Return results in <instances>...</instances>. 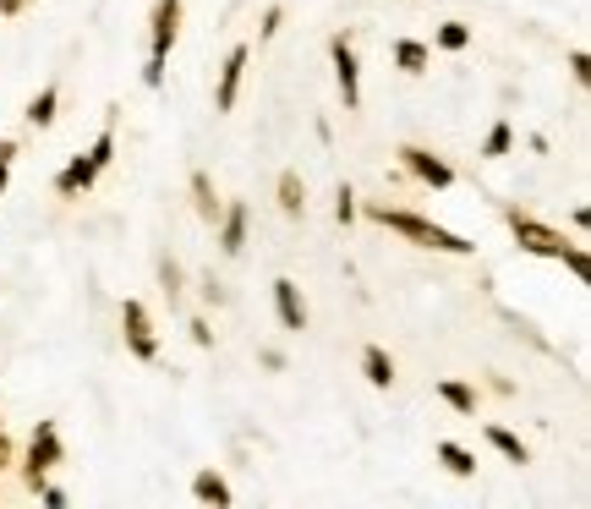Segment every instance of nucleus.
Masks as SVG:
<instances>
[{
	"instance_id": "nucleus-1",
	"label": "nucleus",
	"mask_w": 591,
	"mask_h": 509,
	"mask_svg": "<svg viewBox=\"0 0 591 509\" xmlns=\"http://www.w3.org/2000/svg\"><path fill=\"white\" fill-rule=\"evenodd\" d=\"M367 219H378L384 230H394V236H405V241H416V247L449 252V258H466V252H477V241H466L460 230H444V225H433V219L405 214V208H389V203H367Z\"/></svg>"
},
{
	"instance_id": "nucleus-2",
	"label": "nucleus",
	"mask_w": 591,
	"mask_h": 509,
	"mask_svg": "<svg viewBox=\"0 0 591 509\" xmlns=\"http://www.w3.org/2000/svg\"><path fill=\"white\" fill-rule=\"evenodd\" d=\"M110 159H115V110L104 115V132L61 170V176H55V192H61V198H83V192L104 176V165H110Z\"/></svg>"
},
{
	"instance_id": "nucleus-3",
	"label": "nucleus",
	"mask_w": 591,
	"mask_h": 509,
	"mask_svg": "<svg viewBox=\"0 0 591 509\" xmlns=\"http://www.w3.org/2000/svg\"><path fill=\"white\" fill-rule=\"evenodd\" d=\"M176 33H181V0H154V22H148V66H143L148 88L165 83V61H170Z\"/></svg>"
},
{
	"instance_id": "nucleus-4",
	"label": "nucleus",
	"mask_w": 591,
	"mask_h": 509,
	"mask_svg": "<svg viewBox=\"0 0 591 509\" xmlns=\"http://www.w3.org/2000/svg\"><path fill=\"white\" fill-rule=\"evenodd\" d=\"M509 236H515V247L531 252V258H559L564 263L575 252V241L564 236V230L542 225L537 214H520V208H509Z\"/></svg>"
},
{
	"instance_id": "nucleus-5",
	"label": "nucleus",
	"mask_w": 591,
	"mask_h": 509,
	"mask_svg": "<svg viewBox=\"0 0 591 509\" xmlns=\"http://www.w3.org/2000/svg\"><path fill=\"white\" fill-rule=\"evenodd\" d=\"M61 466V433H55V422H39L33 427V438H28V460H22V482L28 488H39L50 471Z\"/></svg>"
},
{
	"instance_id": "nucleus-6",
	"label": "nucleus",
	"mask_w": 591,
	"mask_h": 509,
	"mask_svg": "<svg viewBox=\"0 0 591 509\" xmlns=\"http://www.w3.org/2000/svg\"><path fill=\"white\" fill-rule=\"evenodd\" d=\"M121 334H126V351L137 362H159V334H154V318H148L143 302H121Z\"/></svg>"
},
{
	"instance_id": "nucleus-7",
	"label": "nucleus",
	"mask_w": 591,
	"mask_h": 509,
	"mask_svg": "<svg viewBox=\"0 0 591 509\" xmlns=\"http://www.w3.org/2000/svg\"><path fill=\"white\" fill-rule=\"evenodd\" d=\"M329 61H334V83H340L345 110H356V104H362V66H356V44H351V33H334Z\"/></svg>"
},
{
	"instance_id": "nucleus-8",
	"label": "nucleus",
	"mask_w": 591,
	"mask_h": 509,
	"mask_svg": "<svg viewBox=\"0 0 591 509\" xmlns=\"http://www.w3.org/2000/svg\"><path fill=\"white\" fill-rule=\"evenodd\" d=\"M400 165L411 170V176L422 181V187H438V192L455 187V170H449V159H438L433 148H416V143H411V148H400Z\"/></svg>"
},
{
	"instance_id": "nucleus-9",
	"label": "nucleus",
	"mask_w": 591,
	"mask_h": 509,
	"mask_svg": "<svg viewBox=\"0 0 591 509\" xmlns=\"http://www.w3.org/2000/svg\"><path fill=\"white\" fill-rule=\"evenodd\" d=\"M247 61H252V50H247V44H236V50L225 55V66H219V83H214V110H219V115L236 110V94H241V77H247Z\"/></svg>"
},
{
	"instance_id": "nucleus-10",
	"label": "nucleus",
	"mask_w": 591,
	"mask_h": 509,
	"mask_svg": "<svg viewBox=\"0 0 591 509\" xmlns=\"http://www.w3.org/2000/svg\"><path fill=\"white\" fill-rule=\"evenodd\" d=\"M274 312H280V323L291 334L307 329V302H301V285L296 280H274Z\"/></svg>"
},
{
	"instance_id": "nucleus-11",
	"label": "nucleus",
	"mask_w": 591,
	"mask_h": 509,
	"mask_svg": "<svg viewBox=\"0 0 591 509\" xmlns=\"http://www.w3.org/2000/svg\"><path fill=\"white\" fill-rule=\"evenodd\" d=\"M219 252H230L236 258L241 247H247V203H230V208H219Z\"/></svg>"
},
{
	"instance_id": "nucleus-12",
	"label": "nucleus",
	"mask_w": 591,
	"mask_h": 509,
	"mask_svg": "<svg viewBox=\"0 0 591 509\" xmlns=\"http://www.w3.org/2000/svg\"><path fill=\"white\" fill-rule=\"evenodd\" d=\"M192 499L197 504H214V509H230V504H236V493H230V482L208 466V471H197V477H192Z\"/></svg>"
},
{
	"instance_id": "nucleus-13",
	"label": "nucleus",
	"mask_w": 591,
	"mask_h": 509,
	"mask_svg": "<svg viewBox=\"0 0 591 509\" xmlns=\"http://www.w3.org/2000/svg\"><path fill=\"white\" fill-rule=\"evenodd\" d=\"M433 395L444 400L449 411H460V416H477V384H466V378H438V384H433Z\"/></svg>"
},
{
	"instance_id": "nucleus-14",
	"label": "nucleus",
	"mask_w": 591,
	"mask_h": 509,
	"mask_svg": "<svg viewBox=\"0 0 591 509\" xmlns=\"http://www.w3.org/2000/svg\"><path fill=\"white\" fill-rule=\"evenodd\" d=\"M389 55H394V66H400L405 77H422L427 66H433V50H427L422 39H394V44H389Z\"/></svg>"
},
{
	"instance_id": "nucleus-15",
	"label": "nucleus",
	"mask_w": 591,
	"mask_h": 509,
	"mask_svg": "<svg viewBox=\"0 0 591 509\" xmlns=\"http://www.w3.org/2000/svg\"><path fill=\"white\" fill-rule=\"evenodd\" d=\"M362 378L373 389H389L394 384V356L384 351V345H367V351H362Z\"/></svg>"
},
{
	"instance_id": "nucleus-16",
	"label": "nucleus",
	"mask_w": 591,
	"mask_h": 509,
	"mask_svg": "<svg viewBox=\"0 0 591 509\" xmlns=\"http://www.w3.org/2000/svg\"><path fill=\"white\" fill-rule=\"evenodd\" d=\"M482 438H488V444L498 449V455H504L509 460V466H526V460H531V449L526 444H520V438L515 433H509V427H498V422H488V427H482Z\"/></svg>"
},
{
	"instance_id": "nucleus-17",
	"label": "nucleus",
	"mask_w": 591,
	"mask_h": 509,
	"mask_svg": "<svg viewBox=\"0 0 591 509\" xmlns=\"http://www.w3.org/2000/svg\"><path fill=\"white\" fill-rule=\"evenodd\" d=\"M55 110H61V88H55V83H44L39 94L28 99V110H22V121H28V126H50V121H55Z\"/></svg>"
},
{
	"instance_id": "nucleus-18",
	"label": "nucleus",
	"mask_w": 591,
	"mask_h": 509,
	"mask_svg": "<svg viewBox=\"0 0 591 509\" xmlns=\"http://www.w3.org/2000/svg\"><path fill=\"white\" fill-rule=\"evenodd\" d=\"M438 460H444L455 477H477V455H471L466 444H455V438H444V444H438Z\"/></svg>"
},
{
	"instance_id": "nucleus-19",
	"label": "nucleus",
	"mask_w": 591,
	"mask_h": 509,
	"mask_svg": "<svg viewBox=\"0 0 591 509\" xmlns=\"http://www.w3.org/2000/svg\"><path fill=\"white\" fill-rule=\"evenodd\" d=\"M280 208H285V214H301V208H307V181H301L296 176V170H285V176H280Z\"/></svg>"
},
{
	"instance_id": "nucleus-20",
	"label": "nucleus",
	"mask_w": 591,
	"mask_h": 509,
	"mask_svg": "<svg viewBox=\"0 0 591 509\" xmlns=\"http://www.w3.org/2000/svg\"><path fill=\"white\" fill-rule=\"evenodd\" d=\"M192 198H197V214H203V219H208V225H214V219H219V208H225V203H219L214 181H208V176H203V170H197V176H192Z\"/></svg>"
},
{
	"instance_id": "nucleus-21",
	"label": "nucleus",
	"mask_w": 591,
	"mask_h": 509,
	"mask_svg": "<svg viewBox=\"0 0 591 509\" xmlns=\"http://www.w3.org/2000/svg\"><path fill=\"white\" fill-rule=\"evenodd\" d=\"M433 44L455 55V50H466V44H471V28H466V22H438V28H433Z\"/></svg>"
},
{
	"instance_id": "nucleus-22",
	"label": "nucleus",
	"mask_w": 591,
	"mask_h": 509,
	"mask_svg": "<svg viewBox=\"0 0 591 509\" xmlns=\"http://www.w3.org/2000/svg\"><path fill=\"white\" fill-rule=\"evenodd\" d=\"M509 148H515V126H509V121H493L488 143H482V159H504Z\"/></svg>"
},
{
	"instance_id": "nucleus-23",
	"label": "nucleus",
	"mask_w": 591,
	"mask_h": 509,
	"mask_svg": "<svg viewBox=\"0 0 591 509\" xmlns=\"http://www.w3.org/2000/svg\"><path fill=\"white\" fill-rule=\"evenodd\" d=\"M11 159H17V137H0V198H6V181H11Z\"/></svg>"
},
{
	"instance_id": "nucleus-24",
	"label": "nucleus",
	"mask_w": 591,
	"mask_h": 509,
	"mask_svg": "<svg viewBox=\"0 0 591 509\" xmlns=\"http://www.w3.org/2000/svg\"><path fill=\"white\" fill-rule=\"evenodd\" d=\"M334 219H340V225H351V219H356V192L351 187L334 192Z\"/></svg>"
},
{
	"instance_id": "nucleus-25",
	"label": "nucleus",
	"mask_w": 591,
	"mask_h": 509,
	"mask_svg": "<svg viewBox=\"0 0 591 509\" xmlns=\"http://www.w3.org/2000/svg\"><path fill=\"white\" fill-rule=\"evenodd\" d=\"M159 280H165V296L176 302V296H181V269H176V263H159Z\"/></svg>"
},
{
	"instance_id": "nucleus-26",
	"label": "nucleus",
	"mask_w": 591,
	"mask_h": 509,
	"mask_svg": "<svg viewBox=\"0 0 591 509\" xmlns=\"http://www.w3.org/2000/svg\"><path fill=\"white\" fill-rule=\"evenodd\" d=\"M570 72H575V83H581V88L591 83V55H586V50H575V55H570Z\"/></svg>"
},
{
	"instance_id": "nucleus-27",
	"label": "nucleus",
	"mask_w": 591,
	"mask_h": 509,
	"mask_svg": "<svg viewBox=\"0 0 591 509\" xmlns=\"http://www.w3.org/2000/svg\"><path fill=\"white\" fill-rule=\"evenodd\" d=\"M280 22H285V11L269 6V11H263V28H258V33H263V39H274V33H280Z\"/></svg>"
},
{
	"instance_id": "nucleus-28",
	"label": "nucleus",
	"mask_w": 591,
	"mask_h": 509,
	"mask_svg": "<svg viewBox=\"0 0 591 509\" xmlns=\"http://www.w3.org/2000/svg\"><path fill=\"white\" fill-rule=\"evenodd\" d=\"M564 263H570V274H575V280H586V252H581V247H575Z\"/></svg>"
},
{
	"instance_id": "nucleus-29",
	"label": "nucleus",
	"mask_w": 591,
	"mask_h": 509,
	"mask_svg": "<svg viewBox=\"0 0 591 509\" xmlns=\"http://www.w3.org/2000/svg\"><path fill=\"white\" fill-rule=\"evenodd\" d=\"M192 340H197V345H214V329H208L203 318H192Z\"/></svg>"
},
{
	"instance_id": "nucleus-30",
	"label": "nucleus",
	"mask_w": 591,
	"mask_h": 509,
	"mask_svg": "<svg viewBox=\"0 0 591 509\" xmlns=\"http://www.w3.org/2000/svg\"><path fill=\"white\" fill-rule=\"evenodd\" d=\"M22 6H28V0H0V22H6V17H17Z\"/></svg>"
},
{
	"instance_id": "nucleus-31",
	"label": "nucleus",
	"mask_w": 591,
	"mask_h": 509,
	"mask_svg": "<svg viewBox=\"0 0 591 509\" xmlns=\"http://www.w3.org/2000/svg\"><path fill=\"white\" fill-rule=\"evenodd\" d=\"M0 466H11V444H6V427H0Z\"/></svg>"
}]
</instances>
